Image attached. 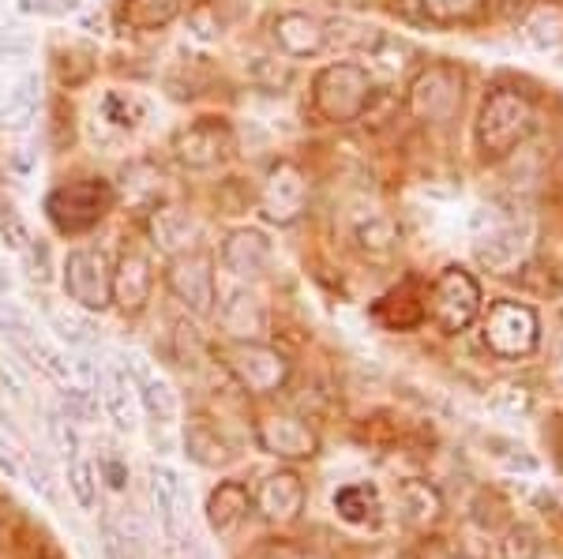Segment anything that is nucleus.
I'll list each match as a JSON object with an SVG mask.
<instances>
[{"label":"nucleus","mask_w":563,"mask_h":559,"mask_svg":"<svg viewBox=\"0 0 563 559\" xmlns=\"http://www.w3.org/2000/svg\"><path fill=\"white\" fill-rule=\"evenodd\" d=\"M538 128V105L519 87H493L481 102L474 139L481 161H507Z\"/></svg>","instance_id":"f257e3e1"},{"label":"nucleus","mask_w":563,"mask_h":559,"mask_svg":"<svg viewBox=\"0 0 563 559\" xmlns=\"http://www.w3.org/2000/svg\"><path fill=\"white\" fill-rule=\"evenodd\" d=\"M312 102L320 110L323 121L331 124H350L361 121L372 102V76L368 68L353 65V60H342V65H331L316 76L312 87Z\"/></svg>","instance_id":"f03ea898"},{"label":"nucleus","mask_w":563,"mask_h":559,"mask_svg":"<svg viewBox=\"0 0 563 559\" xmlns=\"http://www.w3.org/2000/svg\"><path fill=\"white\" fill-rule=\"evenodd\" d=\"M466 98V76L455 65H432L413 79L410 87V113L424 124H448L455 121Z\"/></svg>","instance_id":"7ed1b4c3"},{"label":"nucleus","mask_w":563,"mask_h":559,"mask_svg":"<svg viewBox=\"0 0 563 559\" xmlns=\"http://www.w3.org/2000/svg\"><path fill=\"white\" fill-rule=\"evenodd\" d=\"M485 346L496 357H526L538 346V312L519 301H496L485 320Z\"/></svg>","instance_id":"20e7f679"},{"label":"nucleus","mask_w":563,"mask_h":559,"mask_svg":"<svg viewBox=\"0 0 563 559\" xmlns=\"http://www.w3.org/2000/svg\"><path fill=\"white\" fill-rule=\"evenodd\" d=\"M481 309V286L470 270L448 267L432 286V315L440 320L443 331H462Z\"/></svg>","instance_id":"39448f33"},{"label":"nucleus","mask_w":563,"mask_h":559,"mask_svg":"<svg viewBox=\"0 0 563 559\" xmlns=\"http://www.w3.org/2000/svg\"><path fill=\"white\" fill-rule=\"evenodd\" d=\"M65 290L79 309H106L109 290H113V278L106 275V259L95 248H76L68 256L65 267Z\"/></svg>","instance_id":"423d86ee"},{"label":"nucleus","mask_w":563,"mask_h":559,"mask_svg":"<svg viewBox=\"0 0 563 559\" xmlns=\"http://www.w3.org/2000/svg\"><path fill=\"white\" fill-rule=\"evenodd\" d=\"M260 203H263V214H267L271 222H278V225L297 222L305 214V203H308L305 174L294 166V161H278V166L271 169L267 185H263Z\"/></svg>","instance_id":"0eeeda50"},{"label":"nucleus","mask_w":563,"mask_h":559,"mask_svg":"<svg viewBox=\"0 0 563 559\" xmlns=\"http://www.w3.org/2000/svg\"><path fill=\"white\" fill-rule=\"evenodd\" d=\"M230 368L233 376L241 380V387H249L252 394H267L275 391V387H282V380H286V357L275 354V349L267 346H241L230 354Z\"/></svg>","instance_id":"6e6552de"},{"label":"nucleus","mask_w":563,"mask_h":559,"mask_svg":"<svg viewBox=\"0 0 563 559\" xmlns=\"http://www.w3.org/2000/svg\"><path fill=\"white\" fill-rule=\"evenodd\" d=\"M271 34H275L278 49L286 53V57H316V53H323L327 42H331V26L308 12L278 15V20L271 23Z\"/></svg>","instance_id":"1a4fd4ad"},{"label":"nucleus","mask_w":563,"mask_h":559,"mask_svg":"<svg viewBox=\"0 0 563 559\" xmlns=\"http://www.w3.org/2000/svg\"><path fill=\"white\" fill-rule=\"evenodd\" d=\"M530 233L519 230V222H493L488 225V233H481L477 237V259L485 267L499 270V275H507L515 264H522L526 256V245H530Z\"/></svg>","instance_id":"9d476101"},{"label":"nucleus","mask_w":563,"mask_h":559,"mask_svg":"<svg viewBox=\"0 0 563 559\" xmlns=\"http://www.w3.org/2000/svg\"><path fill=\"white\" fill-rule=\"evenodd\" d=\"M169 290L180 297V304H185V309H192L196 315H207V312H211V301H214L211 264H207L203 256L177 259L174 270H169Z\"/></svg>","instance_id":"9b49d317"},{"label":"nucleus","mask_w":563,"mask_h":559,"mask_svg":"<svg viewBox=\"0 0 563 559\" xmlns=\"http://www.w3.org/2000/svg\"><path fill=\"white\" fill-rule=\"evenodd\" d=\"M135 376V387H140V402L143 410L151 413V421H158V425H174L177 421V394L169 391V383L162 380V376H154L147 365H143V357H124Z\"/></svg>","instance_id":"f8f14e48"},{"label":"nucleus","mask_w":563,"mask_h":559,"mask_svg":"<svg viewBox=\"0 0 563 559\" xmlns=\"http://www.w3.org/2000/svg\"><path fill=\"white\" fill-rule=\"evenodd\" d=\"M410 12L429 26H470L485 20L488 0H410Z\"/></svg>","instance_id":"ddd939ff"},{"label":"nucleus","mask_w":563,"mask_h":559,"mask_svg":"<svg viewBox=\"0 0 563 559\" xmlns=\"http://www.w3.org/2000/svg\"><path fill=\"white\" fill-rule=\"evenodd\" d=\"M267 259H271V245L256 230L233 233L222 248V264L230 267L233 275H260V270L267 267Z\"/></svg>","instance_id":"4468645a"},{"label":"nucleus","mask_w":563,"mask_h":559,"mask_svg":"<svg viewBox=\"0 0 563 559\" xmlns=\"http://www.w3.org/2000/svg\"><path fill=\"white\" fill-rule=\"evenodd\" d=\"M260 444L271 450V455H286V458H301V455H312L316 439L312 432L305 425L289 417H271L260 425Z\"/></svg>","instance_id":"2eb2a0df"},{"label":"nucleus","mask_w":563,"mask_h":559,"mask_svg":"<svg viewBox=\"0 0 563 559\" xmlns=\"http://www.w3.org/2000/svg\"><path fill=\"white\" fill-rule=\"evenodd\" d=\"M151 267H147V259L143 256H124L121 259V267H117V278H113V293H117V301L124 304V309H143V301L151 297Z\"/></svg>","instance_id":"dca6fc26"},{"label":"nucleus","mask_w":563,"mask_h":559,"mask_svg":"<svg viewBox=\"0 0 563 559\" xmlns=\"http://www.w3.org/2000/svg\"><path fill=\"white\" fill-rule=\"evenodd\" d=\"M98 387H102V399H106V410H109V417H113V425L132 432L135 428V399H132L129 380H124L117 368H109V372H102Z\"/></svg>","instance_id":"f3484780"},{"label":"nucleus","mask_w":563,"mask_h":559,"mask_svg":"<svg viewBox=\"0 0 563 559\" xmlns=\"http://www.w3.org/2000/svg\"><path fill=\"white\" fill-rule=\"evenodd\" d=\"M222 323H225L230 335L244 338V335H260L263 323H267V315H263V304L252 293H233L222 309Z\"/></svg>","instance_id":"a211bd4d"},{"label":"nucleus","mask_w":563,"mask_h":559,"mask_svg":"<svg viewBox=\"0 0 563 559\" xmlns=\"http://www.w3.org/2000/svg\"><path fill=\"white\" fill-rule=\"evenodd\" d=\"M260 507L267 511L271 518H294L297 507H301V484H297V477H289V473L271 477L260 492Z\"/></svg>","instance_id":"6ab92c4d"},{"label":"nucleus","mask_w":563,"mask_h":559,"mask_svg":"<svg viewBox=\"0 0 563 559\" xmlns=\"http://www.w3.org/2000/svg\"><path fill=\"white\" fill-rule=\"evenodd\" d=\"M34 113H38V76H23L0 110V124L20 132L34 121Z\"/></svg>","instance_id":"aec40b11"},{"label":"nucleus","mask_w":563,"mask_h":559,"mask_svg":"<svg viewBox=\"0 0 563 559\" xmlns=\"http://www.w3.org/2000/svg\"><path fill=\"white\" fill-rule=\"evenodd\" d=\"M225 147V132L218 124H196L192 132L180 135V158L192 166H211Z\"/></svg>","instance_id":"412c9836"},{"label":"nucleus","mask_w":563,"mask_h":559,"mask_svg":"<svg viewBox=\"0 0 563 559\" xmlns=\"http://www.w3.org/2000/svg\"><path fill=\"white\" fill-rule=\"evenodd\" d=\"M207 511H211V526L218 534H225V529L238 526L241 515L249 511V492H244L241 484H222V489L211 495Z\"/></svg>","instance_id":"4be33fe9"},{"label":"nucleus","mask_w":563,"mask_h":559,"mask_svg":"<svg viewBox=\"0 0 563 559\" xmlns=\"http://www.w3.org/2000/svg\"><path fill=\"white\" fill-rule=\"evenodd\" d=\"M196 237V222L188 219L177 206H166V211L154 214V245H162L166 251H177L180 245Z\"/></svg>","instance_id":"5701e85b"},{"label":"nucleus","mask_w":563,"mask_h":559,"mask_svg":"<svg viewBox=\"0 0 563 559\" xmlns=\"http://www.w3.org/2000/svg\"><path fill=\"white\" fill-rule=\"evenodd\" d=\"M185 447L199 466H218L230 458V455H222L225 447H222V439H218V432L211 425H199V421L185 432Z\"/></svg>","instance_id":"b1692460"},{"label":"nucleus","mask_w":563,"mask_h":559,"mask_svg":"<svg viewBox=\"0 0 563 559\" xmlns=\"http://www.w3.org/2000/svg\"><path fill=\"white\" fill-rule=\"evenodd\" d=\"M357 241H361V248H365L368 256H390V248H395L398 233H395V225H390V219L376 214L372 222L357 225Z\"/></svg>","instance_id":"393cba45"},{"label":"nucleus","mask_w":563,"mask_h":559,"mask_svg":"<svg viewBox=\"0 0 563 559\" xmlns=\"http://www.w3.org/2000/svg\"><path fill=\"white\" fill-rule=\"evenodd\" d=\"M68 489L76 495V503L84 511H90L98 503V481H95V466L84 462V458H71L68 466Z\"/></svg>","instance_id":"a878e982"},{"label":"nucleus","mask_w":563,"mask_h":559,"mask_svg":"<svg viewBox=\"0 0 563 559\" xmlns=\"http://www.w3.org/2000/svg\"><path fill=\"white\" fill-rule=\"evenodd\" d=\"M49 323H53V331H57V335L65 338L68 346H76V349H87L90 342H95V331H90V323L79 320V315H71V312L49 309Z\"/></svg>","instance_id":"bb28decb"},{"label":"nucleus","mask_w":563,"mask_h":559,"mask_svg":"<svg viewBox=\"0 0 563 559\" xmlns=\"http://www.w3.org/2000/svg\"><path fill=\"white\" fill-rule=\"evenodd\" d=\"M49 436H53V444H57L60 455L68 458H79V436H76V428H71V417L68 413H49Z\"/></svg>","instance_id":"cd10ccee"},{"label":"nucleus","mask_w":563,"mask_h":559,"mask_svg":"<svg viewBox=\"0 0 563 559\" xmlns=\"http://www.w3.org/2000/svg\"><path fill=\"white\" fill-rule=\"evenodd\" d=\"M0 237H4L8 248H26V225L20 219V211H15L8 200H0Z\"/></svg>","instance_id":"c85d7f7f"},{"label":"nucleus","mask_w":563,"mask_h":559,"mask_svg":"<svg viewBox=\"0 0 563 559\" xmlns=\"http://www.w3.org/2000/svg\"><path fill=\"white\" fill-rule=\"evenodd\" d=\"M102 556L106 559H135L129 537H124L113 522H106V526H102Z\"/></svg>","instance_id":"c756f323"},{"label":"nucleus","mask_w":563,"mask_h":559,"mask_svg":"<svg viewBox=\"0 0 563 559\" xmlns=\"http://www.w3.org/2000/svg\"><path fill=\"white\" fill-rule=\"evenodd\" d=\"M20 8L31 15H68L76 0H20Z\"/></svg>","instance_id":"7c9ffc66"},{"label":"nucleus","mask_w":563,"mask_h":559,"mask_svg":"<svg viewBox=\"0 0 563 559\" xmlns=\"http://www.w3.org/2000/svg\"><path fill=\"white\" fill-rule=\"evenodd\" d=\"M0 383L12 391V399H23V380H20V372H15L12 365H0Z\"/></svg>","instance_id":"2f4dec72"},{"label":"nucleus","mask_w":563,"mask_h":559,"mask_svg":"<svg viewBox=\"0 0 563 559\" xmlns=\"http://www.w3.org/2000/svg\"><path fill=\"white\" fill-rule=\"evenodd\" d=\"M0 470L12 473L15 481H23V466H20V458H15V455H12V447H4V444H0Z\"/></svg>","instance_id":"473e14b6"},{"label":"nucleus","mask_w":563,"mask_h":559,"mask_svg":"<svg viewBox=\"0 0 563 559\" xmlns=\"http://www.w3.org/2000/svg\"><path fill=\"white\" fill-rule=\"evenodd\" d=\"M106 470H109V477H113V481H109V484H113V489H124V473H121V466H106Z\"/></svg>","instance_id":"72a5a7b5"},{"label":"nucleus","mask_w":563,"mask_h":559,"mask_svg":"<svg viewBox=\"0 0 563 559\" xmlns=\"http://www.w3.org/2000/svg\"><path fill=\"white\" fill-rule=\"evenodd\" d=\"M8 290H12V278H8L4 267H0V293H8Z\"/></svg>","instance_id":"f704fd0d"},{"label":"nucleus","mask_w":563,"mask_h":559,"mask_svg":"<svg viewBox=\"0 0 563 559\" xmlns=\"http://www.w3.org/2000/svg\"><path fill=\"white\" fill-rule=\"evenodd\" d=\"M342 4H365V0H342Z\"/></svg>","instance_id":"c9c22d12"},{"label":"nucleus","mask_w":563,"mask_h":559,"mask_svg":"<svg viewBox=\"0 0 563 559\" xmlns=\"http://www.w3.org/2000/svg\"><path fill=\"white\" fill-rule=\"evenodd\" d=\"M0 529H4V507H0Z\"/></svg>","instance_id":"e433bc0d"}]
</instances>
